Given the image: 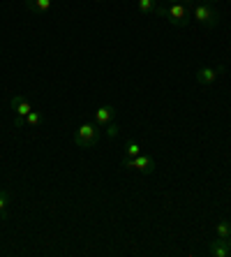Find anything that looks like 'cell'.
Segmentation results:
<instances>
[{
  "instance_id": "1",
  "label": "cell",
  "mask_w": 231,
  "mask_h": 257,
  "mask_svg": "<svg viewBox=\"0 0 231 257\" xmlns=\"http://www.w3.org/2000/svg\"><path fill=\"white\" fill-rule=\"evenodd\" d=\"M192 5H194V0H180V3H171L169 7H157L155 12L160 17H166V21H171V26L183 28V26L190 24Z\"/></svg>"
},
{
  "instance_id": "2",
  "label": "cell",
  "mask_w": 231,
  "mask_h": 257,
  "mask_svg": "<svg viewBox=\"0 0 231 257\" xmlns=\"http://www.w3.org/2000/svg\"><path fill=\"white\" fill-rule=\"evenodd\" d=\"M97 139H100V125H97V123H83V125L74 132V144H77L79 149L95 146Z\"/></svg>"
},
{
  "instance_id": "3",
  "label": "cell",
  "mask_w": 231,
  "mask_h": 257,
  "mask_svg": "<svg viewBox=\"0 0 231 257\" xmlns=\"http://www.w3.org/2000/svg\"><path fill=\"white\" fill-rule=\"evenodd\" d=\"M192 17H194L201 26H208V28H215V26L219 24L217 10L206 5V3H194V5H192Z\"/></svg>"
},
{
  "instance_id": "4",
  "label": "cell",
  "mask_w": 231,
  "mask_h": 257,
  "mask_svg": "<svg viewBox=\"0 0 231 257\" xmlns=\"http://www.w3.org/2000/svg\"><path fill=\"white\" fill-rule=\"evenodd\" d=\"M125 169H136V172L141 174H153L155 169V160L150 156H143V153H139L136 158H127V160L123 162Z\"/></svg>"
},
{
  "instance_id": "5",
  "label": "cell",
  "mask_w": 231,
  "mask_h": 257,
  "mask_svg": "<svg viewBox=\"0 0 231 257\" xmlns=\"http://www.w3.org/2000/svg\"><path fill=\"white\" fill-rule=\"evenodd\" d=\"M222 72H224V67L217 65V67H201V70L196 72V81L201 86H210L215 84L219 77H222Z\"/></svg>"
},
{
  "instance_id": "6",
  "label": "cell",
  "mask_w": 231,
  "mask_h": 257,
  "mask_svg": "<svg viewBox=\"0 0 231 257\" xmlns=\"http://www.w3.org/2000/svg\"><path fill=\"white\" fill-rule=\"evenodd\" d=\"M10 104H12L14 114L19 116V118H26V116L33 111V104H30L28 100H26L24 95H12V100H10Z\"/></svg>"
},
{
  "instance_id": "7",
  "label": "cell",
  "mask_w": 231,
  "mask_h": 257,
  "mask_svg": "<svg viewBox=\"0 0 231 257\" xmlns=\"http://www.w3.org/2000/svg\"><path fill=\"white\" fill-rule=\"evenodd\" d=\"M208 252H210L213 257H229L231 255L226 239H219V236L215 241H210V245H208Z\"/></svg>"
},
{
  "instance_id": "8",
  "label": "cell",
  "mask_w": 231,
  "mask_h": 257,
  "mask_svg": "<svg viewBox=\"0 0 231 257\" xmlns=\"http://www.w3.org/2000/svg\"><path fill=\"white\" fill-rule=\"evenodd\" d=\"M116 116V109L111 107V104H104V107L97 109V114H95V123L100 127H104L107 123H111V118Z\"/></svg>"
},
{
  "instance_id": "9",
  "label": "cell",
  "mask_w": 231,
  "mask_h": 257,
  "mask_svg": "<svg viewBox=\"0 0 231 257\" xmlns=\"http://www.w3.org/2000/svg\"><path fill=\"white\" fill-rule=\"evenodd\" d=\"M26 7L33 14H47L51 10V0H26Z\"/></svg>"
},
{
  "instance_id": "10",
  "label": "cell",
  "mask_w": 231,
  "mask_h": 257,
  "mask_svg": "<svg viewBox=\"0 0 231 257\" xmlns=\"http://www.w3.org/2000/svg\"><path fill=\"white\" fill-rule=\"evenodd\" d=\"M136 7H139L141 14H153L157 10V3L155 0H136Z\"/></svg>"
},
{
  "instance_id": "11",
  "label": "cell",
  "mask_w": 231,
  "mask_h": 257,
  "mask_svg": "<svg viewBox=\"0 0 231 257\" xmlns=\"http://www.w3.org/2000/svg\"><path fill=\"white\" fill-rule=\"evenodd\" d=\"M24 120H26V125H28V127H37L42 123V111H35V109H33V111H30Z\"/></svg>"
},
{
  "instance_id": "12",
  "label": "cell",
  "mask_w": 231,
  "mask_h": 257,
  "mask_svg": "<svg viewBox=\"0 0 231 257\" xmlns=\"http://www.w3.org/2000/svg\"><path fill=\"white\" fill-rule=\"evenodd\" d=\"M217 236H219V239H229V236H231V222L229 220L217 222Z\"/></svg>"
},
{
  "instance_id": "13",
  "label": "cell",
  "mask_w": 231,
  "mask_h": 257,
  "mask_svg": "<svg viewBox=\"0 0 231 257\" xmlns=\"http://www.w3.org/2000/svg\"><path fill=\"white\" fill-rule=\"evenodd\" d=\"M125 153H127V158H136L139 153H141V146L136 142H127V146H125Z\"/></svg>"
},
{
  "instance_id": "14",
  "label": "cell",
  "mask_w": 231,
  "mask_h": 257,
  "mask_svg": "<svg viewBox=\"0 0 231 257\" xmlns=\"http://www.w3.org/2000/svg\"><path fill=\"white\" fill-rule=\"evenodd\" d=\"M10 197H12V195H10L7 190H0V213H5V211H7V204H10Z\"/></svg>"
},
{
  "instance_id": "15",
  "label": "cell",
  "mask_w": 231,
  "mask_h": 257,
  "mask_svg": "<svg viewBox=\"0 0 231 257\" xmlns=\"http://www.w3.org/2000/svg\"><path fill=\"white\" fill-rule=\"evenodd\" d=\"M104 127H107V137H116V135H118V132H120V127H118V123H107V125H104Z\"/></svg>"
},
{
  "instance_id": "16",
  "label": "cell",
  "mask_w": 231,
  "mask_h": 257,
  "mask_svg": "<svg viewBox=\"0 0 231 257\" xmlns=\"http://www.w3.org/2000/svg\"><path fill=\"white\" fill-rule=\"evenodd\" d=\"M194 3H206V5H210V3H215V0H194Z\"/></svg>"
},
{
  "instance_id": "17",
  "label": "cell",
  "mask_w": 231,
  "mask_h": 257,
  "mask_svg": "<svg viewBox=\"0 0 231 257\" xmlns=\"http://www.w3.org/2000/svg\"><path fill=\"white\" fill-rule=\"evenodd\" d=\"M226 243H229V250H231V236H229V239H226Z\"/></svg>"
},
{
  "instance_id": "18",
  "label": "cell",
  "mask_w": 231,
  "mask_h": 257,
  "mask_svg": "<svg viewBox=\"0 0 231 257\" xmlns=\"http://www.w3.org/2000/svg\"><path fill=\"white\" fill-rule=\"evenodd\" d=\"M169 3H180V0H169Z\"/></svg>"
},
{
  "instance_id": "19",
  "label": "cell",
  "mask_w": 231,
  "mask_h": 257,
  "mask_svg": "<svg viewBox=\"0 0 231 257\" xmlns=\"http://www.w3.org/2000/svg\"><path fill=\"white\" fill-rule=\"evenodd\" d=\"M97 3H104V0H97Z\"/></svg>"
},
{
  "instance_id": "20",
  "label": "cell",
  "mask_w": 231,
  "mask_h": 257,
  "mask_svg": "<svg viewBox=\"0 0 231 257\" xmlns=\"http://www.w3.org/2000/svg\"><path fill=\"white\" fill-rule=\"evenodd\" d=\"M3 215H5V213H0V218H3Z\"/></svg>"
}]
</instances>
